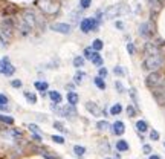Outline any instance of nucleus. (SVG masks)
Here are the masks:
<instances>
[{
  "instance_id": "obj_1",
  "label": "nucleus",
  "mask_w": 165,
  "mask_h": 159,
  "mask_svg": "<svg viewBox=\"0 0 165 159\" xmlns=\"http://www.w3.org/2000/svg\"><path fill=\"white\" fill-rule=\"evenodd\" d=\"M162 64H164V57H162V54H159V55H153V57H145L142 68L147 71L156 72L158 69L162 68Z\"/></svg>"
},
{
  "instance_id": "obj_2",
  "label": "nucleus",
  "mask_w": 165,
  "mask_h": 159,
  "mask_svg": "<svg viewBox=\"0 0 165 159\" xmlns=\"http://www.w3.org/2000/svg\"><path fill=\"white\" fill-rule=\"evenodd\" d=\"M128 11H130V8H128L126 3H118V5H113V6L107 8L106 12H104V16H106V18H116V17H119V16L127 14Z\"/></svg>"
},
{
  "instance_id": "obj_3",
  "label": "nucleus",
  "mask_w": 165,
  "mask_h": 159,
  "mask_svg": "<svg viewBox=\"0 0 165 159\" xmlns=\"http://www.w3.org/2000/svg\"><path fill=\"white\" fill-rule=\"evenodd\" d=\"M145 84H147V87H150L151 90H154V89L164 86L165 80H164V77H162L161 73H158V72H151V73L145 78Z\"/></svg>"
},
{
  "instance_id": "obj_4",
  "label": "nucleus",
  "mask_w": 165,
  "mask_h": 159,
  "mask_svg": "<svg viewBox=\"0 0 165 159\" xmlns=\"http://www.w3.org/2000/svg\"><path fill=\"white\" fill-rule=\"evenodd\" d=\"M38 6L46 12V14H57L60 9L58 0H38Z\"/></svg>"
},
{
  "instance_id": "obj_5",
  "label": "nucleus",
  "mask_w": 165,
  "mask_h": 159,
  "mask_svg": "<svg viewBox=\"0 0 165 159\" xmlns=\"http://www.w3.org/2000/svg\"><path fill=\"white\" fill-rule=\"evenodd\" d=\"M98 25H99V20L96 18H83V21L80 23V28H81V31L84 32V34H87V32H90L93 29H96L98 28Z\"/></svg>"
},
{
  "instance_id": "obj_6",
  "label": "nucleus",
  "mask_w": 165,
  "mask_h": 159,
  "mask_svg": "<svg viewBox=\"0 0 165 159\" xmlns=\"http://www.w3.org/2000/svg\"><path fill=\"white\" fill-rule=\"evenodd\" d=\"M154 25L153 21H145L139 26V35L141 37H145V38H150V37L154 35Z\"/></svg>"
},
{
  "instance_id": "obj_7",
  "label": "nucleus",
  "mask_w": 165,
  "mask_h": 159,
  "mask_svg": "<svg viewBox=\"0 0 165 159\" xmlns=\"http://www.w3.org/2000/svg\"><path fill=\"white\" fill-rule=\"evenodd\" d=\"M23 20H25V23L26 25H29L31 28H35L37 25L41 21V18L37 17V14L34 12V11H25V14H23Z\"/></svg>"
},
{
  "instance_id": "obj_8",
  "label": "nucleus",
  "mask_w": 165,
  "mask_h": 159,
  "mask_svg": "<svg viewBox=\"0 0 165 159\" xmlns=\"http://www.w3.org/2000/svg\"><path fill=\"white\" fill-rule=\"evenodd\" d=\"M51 29L55 32H60V34H71L72 32V26H69L66 23H52Z\"/></svg>"
},
{
  "instance_id": "obj_9",
  "label": "nucleus",
  "mask_w": 165,
  "mask_h": 159,
  "mask_svg": "<svg viewBox=\"0 0 165 159\" xmlns=\"http://www.w3.org/2000/svg\"><path fill=\"white\" fill-rule=\"evenodd\" d=\"M144 52H145L147 57H153V55H159L161 51H159V46H156L154 43H145Z\"/></svg>"
},
{
  "instance_id": "obj_10",
  "label": "nucleus",
  "mask_w": 165,
  "mask_h": 159,
  "mask_svg": "<svg viewBox=\"0 0 165 159\" xmlns=\"http://www.w3.org/2000/svg\"><path fill=\"white\" fill-rule=\"evenodd\" d=\"M61 116H66V118H75L76 116V110H75V106H72V104H67L66 107H63L61 109V113H60Z\"/></svg>"
},
{
  "instance_id": "obj_11",
  "label": "nucleus",
  "mask_w": 165,
  "mask_h": 159,
  "mask_svg": "<svg viewBox=\"0 0 165 159\" xmlns=\"http://www.w3.org/2000/svg\"><path fill=\"white\" fill-rule=\"evenodd\" d=\"M2 60H3V63H5V66H3V72H2V73H3V75H6V77H11V75L16 72V68L9 63V58H8V57H5V58H2Z\"/></svg>"
},
{
  "instance_id": "obj_12",
  "label": "nucleus",
  "mask_w": 165,
  "mask_h": 159,
  "mask_svg": "<svg viewBox=\"0 0 165 159\" xmlns=\"http://www.w3.org/2000/svg\"><path fill=\"white\" fill-rule=\"evenodd\" d=\"M112 132L116 135V136H121V135H124V132H126V125L122 121H116V123L112 125Z\"/></svg>"
},
{
  "instance_id": "obj_13",
  "label": "nucleus",
  "mask_w": 165,
  "mask_h": 159,
  "mask_svg": "<svg viewBox=\"0 0 165 159\" xmlns=\"http://www.w3.org/2000/svg\"><path fill=\"white\" fill-rule=\"evenodd\" d=\"M86 109L90 112L93 116H99V115H101V109L98 107V104H95V103H92V101L86 103Z\"/></svg>"
},
{
  "instance_id": "obj_14",
  "label": "nucleus",
  "mask_w": 165,
  "mask_h": 159,
  "mask_svg": "<svg viewBox=\"0 0 165 159\" xmlns=\"http://www.w3.org/2000/svg\"><path fill=\"white\" fill-rule=\"evenodd\" d=\"M18 29H20V34H21V35H29L32 28H31L29 25H26V23H25V20L21 18V20H20V23H18Z\"/></svg>"
},
{
  "instance_id": "obj_15",
  "label": "nucleus",
  "mask_w": 165,
  "mask_h": 159,
  "mask_svg": "<svg viewBox=\"0 0 165 159\" xmlns=\"http://www.w3.org/2000/svg\"><path fill=\"white\" fill-rule=\"evenodd\" d=\"M49 96H51L52 103H55V104H60V103L63 101L61 93H60V92H57V90H51V92H49Z\"/></svg>"
},
{
  "instance_id": "obj_16",
  "label": "nucleus",
  "mask_w": 165,
  "mask_h": 159,
  "mask_svg": "<svg viewBox=\"0 0 165 159\" xmlns=\"http://www.w3.org/2000/svg\"><path fill=\"white\" fill-rule=\"evenodd\" d=\"M8 103H9L8 96H6V95H3V93H0V110H9Z\"/></svg>"
},
{
  "instance_id": "obj_17",
  "label": "nucleus",
  "mask_w": 165,
  "mask_h": 159,
  "mask_svg": "<svg viewBox=\"0 0 165 159\" xmlns=\"http://www.w3.org/2000/svg\"><path fill=\"white\" fill-rule=\"evenodd\" d=\"M23 95H25V98L28 100V103H29V104H35V103H37V96H35V93H32V92L26 90V92H23Z\"/></svg>"
},
{
  "instance_id": "obj_18",
  "label": "nucleus",
  "mask_w": 165,
  "mask_h": 159,
  "mask_svg": "<svg viewBox=\"0 0 165 159\" xmlns=\"http://www.w3.org/2000/svg\"><path fill=\"white\" fill-rule=\"evenodd\" d=\"M34 86H35V89L40 90V92H46V90L49 89V84H48L46 81H35Z\"/></svg>"
},
{
  "instance_id": "obj_19",
  "label": "nucleus",
  "mask_w": 165,
  "mask_h": 159,
  "mask_svg": "<svg viewBox=\"0 0 165 159\" xmlns=\"http://www.w3.org/2000/svg\"><path fill=\"white\" fill-rule=\"evenodd\" d=\"M136 130L139 132V133H145L147 130H148V124L145 121H138L136 123Z\"/></svg>"
},
{
  "instance_id": "obj_20",
  "label": "nucleus",
  "mask_w": 165,
  "mask_h": 159,
  "mask_svg": "<svg viewBox=\"0 0 165 159\" xmlns=\"http://www.w3.org/2000/svg\"><path fill=\"white\" fill-rule=\"evenodd\" d=\"M78 100H80V96H78L75 92H69V93H67V101H69V104L75 106V104L78 103Z\"/></svg>"
},
{
  "instance_id": "obj_21",
  "label": "nucleus",
  "mask_w": 165,
  "mask_h": 159,
  "mask_svg": "<svg viewBox=\"0 0 165 159\" xmlns=\"http://www.w3.org/2000/svg\"><path fill=\"white\" fill-rule=\"evenodd\" d=\"M116 148H118V152H127V150H128L127 141H124V139H119V141L116 142Z\"/></svg>"
},
{
  "instance_id": "obj_22",
  "label": "nucleus",
  "mask_w": 165,
  "mask_h": 159,
  "mask_svg": "<svg viewBox=\"0 0 165 159\" xmlns=\"http://www.w3.org/2000/svg\"><path fill=\"white\" fill-rule=\"evenodd\" d=\"M84 78H86V73L81 71H78L75 73V77H73V80H75V84H81L83 81H84Z\"/></svg>"
},
{
  "instance_id": "obj_23",
  "label": "nucleus",
  "mask_w": 165,
  "mask_h": 159,
  "mask_svg": "<svg viewBox=\"0 0 165 159\" xmlns=\"http://www.w3.org/2000/svg\"><path fill=\"white\" fill-rule=\"evenodd\" d=\"M103 40H99V38H96V40H93V44H92V49L95 51V52H98V51H101L103 49Z\"/></svg>"
},
{
  "instance_id": "obj_24",
  "label": "nucleus",
  "mask_w": 165,
  "mask_h": 159,
  "mask_svg": "<svg viewBox=\"0 0 165 159\" xmlns=\"http://www.w3.org/2000/svg\"><path fill=\"white\" fill-rule=\"evenodd\" d=\"M93 83H95V86H96V87L101 89V90H104V89H106V83H104V80H103L101 77H95Z\"/></svg>"
},
{
  "instance_id": "obj_25",
  "label": "nucleus",
  "mask_w": 165,
  "mask_h": 159,
  "mask_svg": "<svg viewBox=\"0 0 165 159\" xmlns=\"http://www.w3.org/2000/svg\"><path fill=\"white\" fill-rule=\"evenodd\" d=\"M96 54H98V52H95V51H93V49H90V48L84 49V60H93Z\"/></svg>"
},
{
  "instance_id": "obj_26",
  "label": "nucleus",
  "mask_w": 165,
  "mask_h": 159,
  "mask_svg": "<svg viewBox=\"0 0 165 159\" xmlns=\"http://www.w3.org/2000/svg\"><path fill=\"white\" fill-rule=\"evenodd\" d=\"M0 123L12 125V124H14V118H12V116H8V115H0Z\"/></svg>"
},
{
  "instance_id": "obj_27",
  "label": "nucleus",
  "mask_w": 165,
  "mask_h": 159,
  "mask_svg": "<svg viewBox=\"0 0 165 159\" xmlns=\"http://www.w3.org/2000/svg\"><path fill=\"white\" fill-rule=\"evenodd\" d=\"M130 98L133 100V106L138 109V106H139V104H138V93H136V89L135 87L130 89Z\"/></svg>"
},
{
  "instance_id": "obj_28",
  "label": "nucleus",
  "mask_w": 165,
  "mask_h": 159,
  "mask_svg": "<svg viewBox=\"0 0 165 159\" xmlns=\"http://www.w3.org/2000/svg\"><path fill=\"white\" fill-rule=\"evenodd\" d=\"M84 61H86L84 57H80V55H78V57L73 58V66H75V68H83V66H84Z\"/></svg>"
},
{
  "instance_id": "obj_29",
  "label": "nucleus",
  "mask_w": 165,
  "mask_h": 159,
  "mask_svg": "<svg viewBox=\"0 0 165 159\" xmlns=\"http://www.w3.org/2000/svg\"><path fill=\"white\" fill-rule=\"evenodd\" d=\"M122 112V106L121 104H113V106L110 107V113L112 115H119Z\"/></svg>"
},
{
  "instance_id": "obj_30",
  "label": "nucleus",
  "mask_w": 165,
  "mask_h": 159,
  "mask_svg": "<svg viewBox=\"0 0 165 159\" xmlns=\"http://www.w3.org/2000/svg\"><path fill=\"white\" fill-rule=\"evenodd\" d=\"M73 153H75L76 156H83V155L86 153V148H84L83 145H75V147H73Z\"/></svg>"
},
{
  "instance_id": "obj_31",
  "label": "nucleus",
  "mask_w": 165,
  "mask_h": 159,
  "mask_svg": "<svg viewBox=\"0 0 165 159\" xmlns=\"http://www.w3.org/2000/svg\"><path fill=\"white\" fill-rule=\"evenodd\" d=\"M96 129L98 130H107V129H110V124L107 121H98L96 123Z\"/></svg>"
},
{
  "instance_id": "obj_32",
  "label": "nucleus",
  "mask_w": 165,
  "mask_h": 159,
  "mask_svg": "<svg viewBox=\"0 0 165 159\" xmlns=\"http://www.w3.org/2000/svg\"><path fill=\"white\" fill-rule=\"evenodd\" d=\"M92 61H93V64H95V66H99V68L103 66V58H101V55H99V54H96V55H95V58H93Z\"/></svg>"
},
{
  "instance_id": "obj_33",
  "label": "nucleus",
  "mask_w": 165,
  "mask_h": 159,
  "mask_svg": "<svg viewBox=\"0 0 165 159\" xmlns=\"http://www.w3.org/2000/svg\"><path fill=\"white\" fill-rule=\"evenodd\" d=\"M90 5H92V0H80V6H81V9H87Z\"/></svg>"
},
{
  "instance_id": "obj_34",
  "label": "nucleus",
  "mask_w": 165,
  "mask_h": 159,
  "mask_svg": "<svg viewBox=\"0 0 165 159\" xmlns=\"http://www.w3.org/2000/svg\"><path fill=\"white\" fill-rule=\"evenodd\" d=\"M127 115L130 116V118H133V116H136V109H135V106H130L127 107Z\"/></svg>"
},
{
  "instance_id": "obj_35",
  "label": "nucleus",
  "mask_w": 165,
  "mask_h": 159,
  "mask_svg": "<svg viewBox=\"0 0 165 159\" xmlns=\"http://www.w3.org/2000/svg\"><path fill=\"white\" fill-rule=\"evenodd\" d=\"M54 127L58 130V132H63V133H66V132H67V130L64 129V125H63L61 123H58V121H55V123H54Z\"/></svg>"
},
{
  "instance_id": "obj_36",
  "label": "nucleus",
  "mask_w": 165,
  "mask_h": 159,
  "mask_svg": "<svg viewBox=\"0 0 165 159\" xmlns=\"http://www.w3.org/2000/svg\"><path fill=\"white\" fill-rule=\"evenodd\" d=\"M113 72L116 73V75H119V77H122V75H126V71L121 68V66H116L115 69H113Z\"/></svg>"
},
{
  "instance_id": "obj_37",
  "label": "nucleus",
  "mask_w": 165,
  "mask_h": 159,
  "mask_svg": "<svg viewBox=\"0 0 165 159\" xmlns=\"http://www.w3.org/2000/svg\"><path fill=\"white\" fill-rule=\"evenodd\" d=\"M150 139H151V141H158V139H159V133H158L156 130H151V132H150Z\"/></svg>"
},
{
  "instance_id": "obj_38",
  "label": "nucleus",
  "mask_w": 165,
  "mask_h": 159,
  "mask_svg": "<svg viewBox=\"0 0 165 159\" xmlns=\"http://www.w3.org/2000/svg\"><path fill=\"white\" fill-rule=\"evenodd\" d=\"M28 129H29V130H31L32 133H38V135L41 133V132H40V129L37 127L35 124H29V125H28Z\"/></svg>"
},
{
  "instance_id": "obj_39",
  "label": "nucleus",
  "mask_w": 165,
  "mask_h": 159,
  "mask_svg": "<svg viewBox=\"0 0 165 159\" xmlns=\"http://www.w3.org/2000/svg\"><path fill=\"white\" fill-rule=\"evenodd\" d=\"M52 141L57 142V144H64V142H66L63 136H57V135H54V136H52Z\"/></svg>"
},
{
  "instance_id": "obj_40",
  "label": "nucleus",
  "mask_w": 165,
  "mask_h": 159,
  "mask_svg": "<svg viewBox=\"0 0 165 159\" xmlns=\"http://www.w3.org/2000/svg\"><path fill=\"white\" fill-rule=\"evenodd\" d=\"M115 87H116V90H118L119 93H122V92H124V86H122V83H121V81H116V83H115Z\"/></svg>"
},
{
  "instance_id": "obj_41",
  "label": "nucleus",
  "mask_w": 165,
  "mask_h": 159,
  "mask_svg": "<svg viewBox=\"0 0 165 159\" xmlns=\"http://www.w3.org/2000/svg\"><path fill=\"white\" fill-rule=\"evenodd\" d=\"M11 86L16 87V89L21 87V81H20V80H12V81H11Z\"/></svg>"
},
{
  "instance_id": "obj_42",
  "label": "nucleus",
  "mask_w": 165,
  "mask_h": 159,
  "mask_svg": "<svg viewBox=\"0 0 165 159\" xmlns=\"http://www.w3.org/2000/svg\"><path fill=\"white\" fill-rule=\"evenodd\" d=\"M127 51H128L130 55H133V54H135V44H133V43H128V44H127Z\"/></svg>"
},
{
  "instance_id": "obj_43",
  "label": "nucleus",
  "mask_w": 165,
  "mask_h": 159,
  "mask_svg": "<svg viewBox=\"0 0 165 159\" xmlns=\"http://www.w3.org/2000/svg\"><path fill=\"white\" fill-rule=\"evenodd\" d=\"M98 77H101V78L107 77V69H106V68H99V75H98Z\"/></svg>"
},
{
  "instance_id": "obj_44",
  "label": "nucleus",
  "mask_w": 165,
  "mask_h": 159,
  "mask_svg": "<svg viewBox=\"0 0 165 159\" xmlns=\"http://www.w3.org/2000/svg\"><path fill=\"white\" fill-rule=\"evenodd\" d=\"M142 150H144V153H145V155H148V153H151V145H148V144H144Z\"/></svg>"
},
{
  "instance_id": "obj_45",
  "label": "nucleus",
  "mask_w": 165,
  "mask_h": 159,
  "mask_svg": "<svg viewBox=\"0 0 165 159\" xmlns=\"http://www.w3.org/2000/svg\"><path fill=\"white\" fill-rule=\"evenodd\" d=\"M101 147H103V148H104L106 152H109V150H110V147H109V142H107V141H103V142H101Z\"/></svg>"
},
{
  "instance_id": "obj_46",
  "label": "nucleus",
  "mask_w": 165,
  "mask_h": 159,
  "mask_svg": "<svg viewBox=\"0 0 165 159\" xmlns=\"http://www.w3.org/2000/svg\"><path fill=\"white\" fill-rule=\"evenodd\" d=\"M32 138H34V141L41 142V135H38V133H32Z\"/></svg>"
},
{
  "instance_id": "obj_47",
  "label": "nucleus",
  "mask_w": 165,
  "mask_h": 159,
  "mask_svg": "<svg viewBox=\"0 0 165 159\" xmlns=\"http://www.w3.org/2000/svg\"><path fill=\"white\" fill-rule=\"evenodd\" d=\"M115 25H116V28H118V29H124V23H122V21H116Z\"/></svg>"
},
{
  "instance_id": "obj_48",
  "label": "nucleus",
  "mask_w": 165,
  "mask_h": 159,
  "mask_svg": "<svg viewBox=\"0 0 165 159\" xmlns=\"http://www.w3.org/2000/svg\"><path fill=\"white\" fill-rule=\"evenodd\" d=\"M72 20H73V23L78 21V12H72Z\"/></svg>"
},
{
  "instance_id": "obj_49",
  "label": "nucleus",
  "mask_w": 165,
  "mask_h": 159,
  "mask_svg": "<svg viewBox=\"0 0 165 159\" xmlns=\"http://www.w3.org/2000/svg\"><path fill=\"white\" fill-rule=\"evenodd\" d=\"M66 89H67V90H71V92H72V90H73V84H67V86H66Z\"/></svg>"
},
{
  "instance_id": "obj_50",
  "label": "nucleus",
  "mask_w": 165,
  "mask_h": 159,
  "mask_svg": "<svg viewBox=\"0 0 165 159\" xmlns=\"http://www.w3.org/2000/svg\"><path fill=\"white\" fill-rule=\"evenodd\" d=\"M148 159H161V156H158V155H153V156H150Z\"/></svg>"
},
{
  "instance_id": "obj_51",
  "label": "nucleus",
  "mask_w": 165,
  "mask_h": 159,
  "mask_svg": "<svg viewBox=\"0 0 165 159\" xmlns=\"http://www.w3.org/2000/svg\"><path fill=\"white\" fill-rule=\"evenodd\" d=\"M159 5H161V6H164V5H165V0H159Z\"/></svg>"
},
{
  "instance_id": "obj_52",
  "label": "nucleus",
  "mask_w": 165,
  "mask_h": 159,
  "mask_svg": "<svg viewBox=\"0 0 165 159\" xmlns=\"http://www.w3.org/2000/svg\"><path fill=\"white\" fill-rule=\"evenodd\" d=\"M164 147H165V142H164Z\"/></svg>"
},
{
  "instance_id": "obj_53",
  "label": "nucleus",
  "mask_w": 165,
  "mask_h": 159,
  "mask_svg": "<svg viewBox=\"0 0 165 159\" xmlns=\"http://www.w3.org/2000/svg\"><path fill=\"white\" fill-rule=\"evenodd\" d=\"M106 159H110V158H106Z\"/></svg>"
}]
</instances>
